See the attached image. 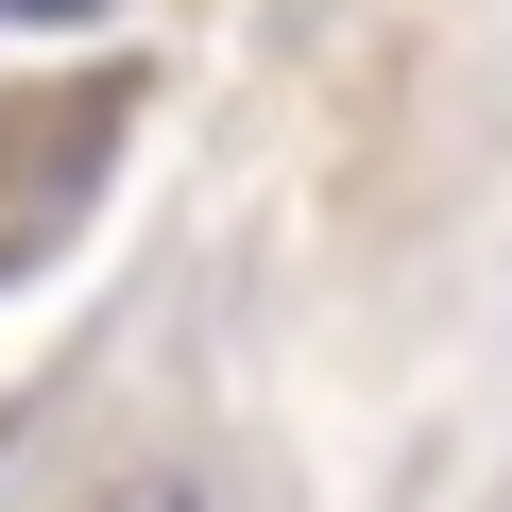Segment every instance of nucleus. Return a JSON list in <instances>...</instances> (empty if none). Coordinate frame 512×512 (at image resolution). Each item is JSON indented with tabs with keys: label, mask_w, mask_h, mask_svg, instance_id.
I'll list each match as a JSON object with an SVG mask.
<instances>
[{
	"label": "nucleus",
	"mask_w": 512,
	"mask_h": 512,
	"mask_svg": "<svg viewBox=\"0 0 512 512\" xmlns=\"http://www.w3.org/2000/svg\"><path fill=\"white\" fill-rule=\"evenodd\" d=\"M86 512H222V495H205V478H188V461H137V478H103V495H86Z\"/></svg>",
	"instance_id": "f257e3e1"
},
{
	"label": "nucleus",
	"mask_w": 512,
	"mask_h": 512,
	"mask_svg": "<svg viewBox=\"0 0 512 512\" xmlns=\"http://www.w3.org/2000/svg\"><path fill=\"white\" fill-rule=\"evenodd\" d=\"M0 18H86V0H0Z\"/></svg>",
	"instance_id": "f03ea898"
}]
</instances>
